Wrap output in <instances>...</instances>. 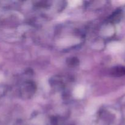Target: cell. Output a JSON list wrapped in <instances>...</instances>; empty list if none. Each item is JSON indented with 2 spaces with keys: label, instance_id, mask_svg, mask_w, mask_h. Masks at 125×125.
<instances>
[{
  "label": "cell",
  "instance_id": "cell-1",
  "mask_svg": "<svg viewBox=\"0 0 125 125\" xmlns=\"http://www.w3.org/2000/svg\"><path fill=\"white\" fill-rule=\"evenodd\" d=\"M113 73L117 76L125 75V67H118L115 68L114 70Z\"/></svg>",
  "mask_w": 125,
  "mask_h": 125
},
{
  "label": "cell",
  "instance_id": "cell-2",
  "mask_svg": "<svg viewBox=\"0 0 125 125\" xmlns=\"http://www.w3.org/2000/svg\"><path fill=\"white\" fill-rule=\"evenodd\" d=\"M74 94H76V96L81 97V96H83V95L84 94V89H83V87L76 88L75 92H74Z\"/></svg>",
  "mask_w": 125,
  "mask_h": 125
}]
</instances>
